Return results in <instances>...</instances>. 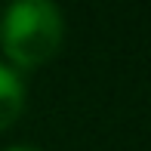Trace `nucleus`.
I'll return each instance as SVG.
<instances>
[{
	"label": "nucleus",
	"instance_id": "f257e3e1",
	"mask_svg": "<svg viewBox=\"0 0 151 151\" xmlns=\"http://www.w3.org/2000/svg\"><path fill=\"white\" fill-rule=\"evenodd\" d=\"M62 34H65L62 9L50 0H19L0 19L3 52L19 68L43 65L59 50Z\"/></svg>",
	"mask_w": 151,
	"mask_h": 151
},
{
	"label": "nucleus",
	"instance_id": "f03ea898",
	"mask_svg": "<svg viewBox=\"0 0 151 151\" xmlns=\"http://www.w3.org/2000/svg\"><path fill=\"white\" fill-rule=\"evenodd\" d=\"M25 105V83L9 65L0 62V129H6L22 114Z\"/></svg>",
	"mask_w": 151,
	"mask_h": 151
},
{
	"label": "nucleus",
	"instance_id": "7ed1b4c3",
	"mask_svg": "<svg viewBox=\"0 0 151 151\" xmlns=\"http://www.w3.org/2000/svg\"><path fill=\"white\" fill-rule=\"evenodd\" d=\"M3 151H40V148H31V145H12V148H3Z\"/></svg>",
	"mask_w": 151,
	"mask_h": 151
}]
</instances>
